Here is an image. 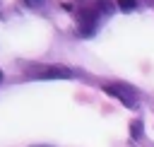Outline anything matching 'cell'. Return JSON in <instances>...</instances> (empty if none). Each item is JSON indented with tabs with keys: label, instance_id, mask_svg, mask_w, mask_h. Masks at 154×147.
<instances>
[{
	"label": "cell",
	"instance_id": "cell-5",
	"mask_svg": "<svg viewBox=\"0 0 154 147\" xmlns=\"http://www.w3.org/2000/svg\"><path fill=\"white\" fill-rule=\"evenodd\" d=\"M99 7H101V12H111V5H108V2H103V0L99 2Z\"/></svg>",
	"mask_w": 154,
	"mask_h": 147
},
{
	"label": "cell",
	"instance_id": "cell-7",
	"mask_svg": "<svg viewBox=\"0 0 154 147\" xmlns=\"http://www.w3.org/2000/svg\"><path fill=\"white\" fill-rule=\"evenodd\" d=\"M0 80H2V75H0Z\"/></svg>",
	"mask_w": 154,
	"mask_h": 147
},
{
	"label": "cell",
	"instance_id": "cell-6",
	"mask_svg": "<svg viewBox=\"0 0 154 147\" xmlns=\"http://www.w3.org/2000/svg\"><path fill=\"white\" fill-rule=\"evenodd\" d=\"M24 2H26V5H29V7H38V5H41V2H43V0H24Z\"/></svg>",
	"mask_w": 154,
	"mask_h": 147
},
{
	"label": "cell",
	"instance_id": "cell-1",
	"mask_svg": "<svg viewBox=\"0 0 154 147\" xmlns=\"http://www.w3.org/2000/svg\"><path fill=\"white\" fill-rule=\"evenodd\" d=\"M103 92L106 94H111V96H116L118 101H123L128 108H135L137 106V92L132 89V87H118V84H106L103 87Z\"/></svg>",
	"mask_w": 154,
	"mask_h": 147
},
{
	"label": "cell",
	"instance_id": "cell-2",
	"mask_svg": "<svg viewBox=\"0 0 154 147\" xmlns=\"http://www.w3.org/2000/svg\"><path fill=\"white\" fill-rule=\"evenodd\" d=\"M36 77L38 80H70V77H75V70H70L65 65H48V67L38 70Z\"/></svg>",
	"mask_w": 154,
	"mask_h": 147
},
{
	"label": "cell",
	"instance_id": "cell-3",
	"mask_svg": "<svg viewBox=\"0 0 154 147\" xmlns=\"http://www.w3.org/2000/svg\"><path fill=\"white\" fill-rule=\"evenodd\" d=\"M118 7H120L123 12H132V10L137 7V0H118Z\"/></svg>",
	"mask_w": 154,
	"mask_h": 147
},
{
	"label": "cell",
	"instance_id": "cell-4",
	"mask_svg": "<svg viewBox=\"0 0 154 147\" xmlns=\"http://www.w3.org/2000/svg\"><path fill=\"white\" fill-rule=\"evenodd\" d=\"M140 133H142V123H140V120H132V123H130V135L137 140V137H140Z\"/></svg>",
	"mask_w": 154,
	"mask_h": 147
}]
</instances>
